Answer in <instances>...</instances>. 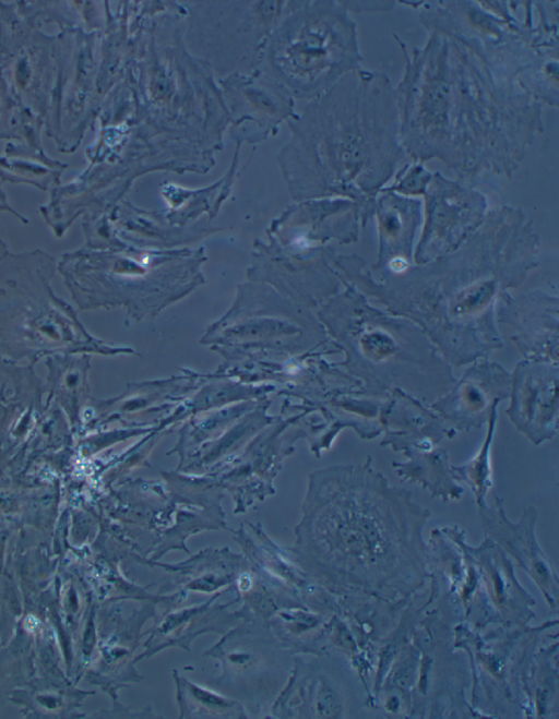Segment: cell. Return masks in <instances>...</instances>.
<instances>
[{
    "mask_svg": "<svg viewBox=\"0 0 559 719\" xmlns=\"http://www.w3.org/2000/svg\"><path fill=\"white\" fill-rule=\"evenodd\" d=\"M506 374L493 366L469 372L448 396L432 404L431 409L454 431L479 430L497 404L508 396Z\"/></svg>",
    "mask_w": 559,
    "mask_h": 719,
    "instance_id": "cell-5",
    "label": "cell"
},
{
    "mask_svg": "<svg viewBox=\"0 0 559 719\" xmlns=\"http://www.w3.org/2000/svg\"><path fill=\"white\" fill-rule=\"evenodd\" d=\"M497 408L493 409L487 421L485 440L478 451L469 460L462 465H452V471L457 482L463 481L472 490L478 508L487 505L486 498L492 488L491 445L497 426Z\"/></svg>",
    "mask_w": 559,
    "mask_h": 719,
    "instance_id": "cell-6",
    "label": "cell"
},
{
    "mask_svg": "<svg viewBox=\"0 0 559 719\" xmlns=\"http://www.w3.org/2000/svg\"><path fill=\"white\" fill-rule=\"evenodd\" d=\"M493 505L479 508L483 528L504 553L510 554L540 589L552 609L557 607L558 579L550 560L539 547L535 526L537 512L531 506L516 523L511 522L502 500L493 494Z\"/></svg>",
    "mask_w": 559,
    "mask_h": 719,
    "instance_id": "cell-3",
    "label": "cell"
},
{
    "mask_svg": "<svg viewBox=\"0 0 559 719\" xmlns=\"http://www.w3.org/2000/svg\"><path fill=\"white\" fill-rule=\"evenodd\" d=\"M381 446L405 456L392 462L402 481L420 486L442 502L460 500L464 489L455 480L445 440L456 435L432 409L417 402H393L381 410Z\"/></svg>",
    "mask_w": 559,
    "mask_h": 719,
    "instance_id": "cell-2",
    "label": "cell"
},
{
    "mask_svg": "<svg viewBox=\"0 0 559 719\" xmlns=\"http://www.w3.org/2000/svg\"><path fill=\"white\" fill-rule=\"evenodd\" d=\"M556 380V368L522 366L511 404L506 410L514 428L536 446L558 433Z\"/></svg>",
    "mask_w": 559,
    "mask_h": 719,
    "instance_id": "cell-4",
    "label": "cell"
},
{
    "mask_svg": "<svg viewBox=\"0 0 559 719\" xmlns=\"http://www.w3.org/2000/svg\"><path fill=\"white\" fill-rule=\"evenodd\" d=\"M319 516L328 563L344 582L382 596L406 595L427 576L423 530L430 513L391 486L368 456L328 471Z\"/></svg>",
    "mask_w": 559,
    "mask_h": 719,
    "instance_id": "cell-1",
    "label": "cell"
}]
</instances>
